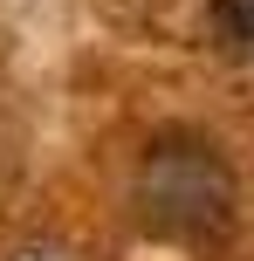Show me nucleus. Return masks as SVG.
Segmentation results:
<instances>
[{"mask_svg": "<svg viewBox=\"0 0 254 261\" xmlns=\"http://www.w3.org/2000/svg\"><path fill=\"white\" fill-rule=\"evenodd\" d=\"M137 220L165 241H213L234 220V165L200 130L151 138L137 165Z\"/></svg>", "mask_w": 254, "mask_h": 261, "instance_id": "f257e3e1", "label": "nucleus"}, {"mask_svg": "<svg viewBox=\"0 0 254 261\" xmlns=\"http://www.w3.org/2000/svg\"><path fill=\"white\" fill-rule=\"evenodd\" d=\"M213 28L234 55H254V0H213Z\"/></svg>", "mask_w": 254, "mask_h": 261, "instance_id": "f03ea898", "label": "nucleus"}]
</instances>
